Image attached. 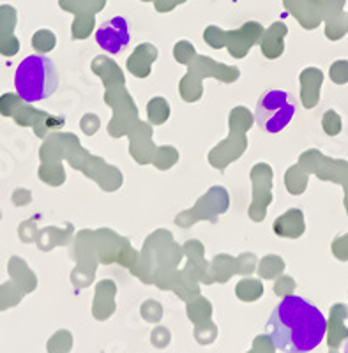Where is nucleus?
Instances as JSON below:
<instances>
[{"mask_svg": "<svg viewBox=\"0 0 348 353\" xmlns=\"http://www.w3.org/2000/svg\"><path fill=\"white\" fill-rule=\"evenodd\" d=\"M274 348L284 353H309L324 341L327 320L320 309L299 295H287L274 307L267 323Z\"/></svg>", "mask_w": 348, "mask_h": 353, "instance_id": "obj_1", "label": "nucleus"}, {"mask_svg": "<svg viewBox=\"0 0 348 353\" xmlns=\"http://www.w3.org/2000/svg\"><path fill=\"white\" fill-rule=\"evenodd\" d=\"M18 96L27 103L48 99L59 87V74L52 59L44 55H30L21 61L14 74Z\"/></svg>", "mask_w": 348, "mask_h": 353, "instance_id": "obj_2", "label": "nucleus"}, {"mask_svg": "<svg viewBox=\"0 0 348 353\" xmlns=\"http://www.w3.org/2000/svg\"><path fill=\"white\" fill-rule=\"evenodd\" d=\"M297 101L284 90H267L255 106V122L265 132H280L292 122Z\"/></svg>", "mask_w": 348, "mask_h": 353, "instance_id": "obj_3", "label": "nucleus"}, {"mask_svg": "<svg viewBox=\"0 0 348 353\" xmlns=\"http://www.w3.org/2000/svg\"><path fill=\"white\" fill-rule=\"evenodd\" d=\"M129 41H131V36H129L128 21L122 17L104 21L96 32V43L110 55H117L128 48Z\"/></svg>", "mask_w": 348, "mask_h": 353, "instance_id": "obj_4", "label": "nucleus"}, {"mask_svg": "<svg viewBox=\"0 0 348 353\" xmlns=\"http://www.w3.org/2000/svg\"><path fill=\"white\" fill-rule=\"evenodd\" d=\"M345 353H348V343H347V345H345Z\"/></svg>", "mask_w": 348, "mask_h": 353, "instance_id": "obj_5", "label": "nucleus"}]
</instances>
